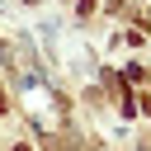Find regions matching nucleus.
I'll use <instances>...</instances> for the list:
<instances>
[{
    "label": "nucleus",
    "mask_w": 151,
    "mask_h": 151,
    "mask_svg": "<svg viewBox=\"0 0 151 151\" xmlns=\"http://www.w3.org/2000/svg\"><path fill=\"white\" fill-rule=\"evenodd\" d=\"M0 113H9V104H5V90H0Z\"/></svg>",
    "instance_id": "obj_1"
}]
</instances>
